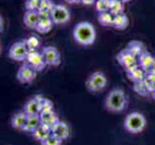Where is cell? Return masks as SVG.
Wrapping results in <instances>:
<instances>
[{
    "label": "cell",
    "mask_w": 155,
    "mask_h": 145,
    "mask_svg": "<svg viewBox=\"0 0 155 145\" xmlns=\"http://www.w3.org/2000/svg\"><path fill=\"white\" fill-rule=\"evenodd\" d=\"M133 89L134 91L141 96H147V93L149 92V90L147 86L146 82L143 81V80H141V81H137V82H134V86H133Z\"/></svg>",
    "instance_id": "29"
},
{
    "label": "cell",
    "mask_w": 155,
    "mask_h": 145,
    "mask_svg": "<svg viewBox=\"0 0 155 145\" xmlns=\"http://www.w3.org/2000/svg\"><path fill=\"white\" fill-rule=\"evenodd\" d=\"M151 95H152V98L155 100V89H154V90L152 91V92H151Z\"/></svg>",
    "instance_id": "36"
},
{
    "label": "cell",
    "mask_w": 155,
    "mask_h": 145,
    "mask_svg": "<svg viewBox=\"0 0 155 145\" xmlns=\"http://www.w3.org/2000/svg\"><path fill=\"white\" fill-rule=\"evenodd\" d=\"M28 53H29V50L23 40V41L15 42V44L11 46L8 56L14 61L22 62V61H26Z\"/></svg>",
    "instance_id": "5"
},
{
    "label": "cell",
    "mask_w": 155,
    "mask_h": 145,
    "mask_svg": "<svg viewBox=\"0 0 155 145\" xmlns=\"http://www.w3.org/2000/svg\"><path fill=\"white\" fill-rule=\"evenodd\" d=\"M117 60L124 70L129 69L136 65V64H138V58L135 55H133L127 50H125V48L117 54Z\"/></svg>",
    "instance_id": "10"
},
{
    "label": "cell",
    "mask_w": 155,
    "mask_h": 145,
    "mask_svg": "<svg viewBox=\"0 0 155 145\" xmlns=\"http://www.w3.org/2000/svg\"><path fill=\"white\" fill-rule=\"evenodd\" d=\"M97 0H81V3L84 5H87V6H91V5H94Z\"/></svg>",
    "instance_id": "33"
},
{
    "label": "cell",
    "mask_w": 155,
    "mask_h": 145,
    "mask_svg": "<svg viewBox=\"0 0 155 145\" xmlns=\"http://www.w3.org/2000/svg\"><path fill=\"white\" fill-rule=\"evenodd\" d=\"M124 3L121 2L120 0H111L109 12L113 16H117L119 14L124 13Z\"/></svg>",
    "instance_id": "25"
},
{
    "label": "cell",
    "mask_w": 155,
    "mask_h": 145,
    "mask_svg": "<svg viewBox=\"0 0 155 145\" xmlns=\"http://www.w3.org/2000/svg\"><path fill=\"white\" fill-rule=\"evenodd\" d=\"M40 0H26L25 9L26 11H38L40 6Z\"/></svg>",
    "instance_id": "31"
},
{
    "label": "cell",
    "mask_w": 155,
    "mask_h": 145,
    "mask_svg": "<svg viewBox=\"0 0 155 145\" xmlns=\"http://www.w3.org/2000/svg\"><path fill=\"white\" fill-rule=\"evenodd\" d=\"M23 111L27 115H39L41 112L39 96H35L26 102L23 106Z\"/></svg>",
    "instance_id": "13"
},
{
    "label": "cell",
    "mask_w": 155,
    "mask_h": 145,
    "mask_svg": "<svg viewBox=\"0 0 155 145\" xmlns=\"http://www.w3.org/2000/svg\"><path fill=\"white\" fill-rule=\"evenodd\" d=\"M73 39L80 46H91L93 45L95 38L97 32L94 25L89 21H80L73 29Z\"/></svg>",
    "instance_id": "1"
},
{
    "label": "cell",
    "mask_w": 155,
    "mask_h": 145,
    "mask_svg": "<svg viewBox=\"0 0 155 145\" xmlns=\"http://www.w3.org/2000/svg\"><path fill=\"white\" fill-rule=\"evenodd\" d=\"M40 125H41L40 114L39 115H27L26 124H25L23 131L32 133V132H34Z\"/></svg>",
    "instance_id": "22"
},
{
    "label": "cell",
    "mask_w": 155,
    "mask_h": 145,
    "mask_svg": "<svg viewBox=\"0 0 155 145\" xmlns=\"http://www.w3.org/2000/svg\"><path fill=\"white\" fill-rule=\"evenodd\" d=\"M127 105V98L124 91L120 88H115L107 95L105 107L110 112H120Z\"/></svg>",
    "instance_id": "2"
},
{
    "label": "cell",
    "mask_w": 155,
    "mask_h": 145,
    "mask_svg": "<svg viewBox=\"0 0 155 145\" xmlns=\"http://www.w3.org/2000/svg\"><path fill=\"white\" fill-rule=\"evenodd\" d=\"M138 64L146 72L155 71V58L151 55L150 52L147 50L138 56Z\"/></svg>",
    "instance_id": "12"
},
{
    "label": "cell",
    "mask_w": 155,
    "mask_h": 145,
    "mask_svg": "<svg viewBox=\"0 0 155 145\" xmlns=\"http://www.w3.org/2000/svg\"><path fill=\"white\" fill-rule=\"evenodd\" d=\"M65 1L68 4H78L81 3V0H65Z\"/></svg>",
    "instance_id": "35"
},
{
    "label": "cell",
    "mask_w": 155,
    "mask_h": 145,
    "mask_svg": "<svg viewBox=\"0 0 155 145\" xmlns=\"http://www.w3.org/2000/svg\"><path fill=\"white\" fill-rule=\"evenodd\" d=\"M4 31V19L2 18V16L0 15V33H2Z\"/></svg>",
    "instance_id": "34"
},
{
    "label": "cell",
    "mask_w": 155,
    "mask_h": 145,
    "mask_svg": "<svg viewBox=\"0 0 155 145\" xmlns=\"http://www.w3.org/2000/svg\"><path fill=\"white\" fill-rule=\"evenodd\" d=\"M41 54L44 56L46 66L58 67L61 64V54L55 47H45L41 50Z\"/></svg>",
    "instance_id": "7"
},
{
    "label": "cell",
    "mask_w": 155,
    "mask_h": 145,
    "mask_svg": "<svg viewBox=\"0 0 155 145\" xmlns=\"http://www.w3.org/2000/svg\"><path fill=\"white\" fill-rule=\"evenodd\" d=\"M26 63L36 72H41L46 66L41 52L38 50H29L27 58H26Z\"/></svg>",
    "instance_id": "8"
},
{
    "label": "cell",
    "mask_w": 155,
    "mask_h": 145,
    "mask_svg": "<svg viewBox=\"0 0 155 145\" xmlns=\"http://www.w3.org/2000/svg\"><path fill=\"white\" fill-rule=\"evenodd\" d=\"M129 25V19L124 13L119 14L117 16H114L113 20V27L117 30H124Z\"/></svg>",
    "instance_id": "20"
},
{
    "label": "cell",
    "mask_w": 155,
    "mask_h": 145,
    "mask_svg": "<svg viewBox=\"0 0 155 145\" xmlns=\"http://www.w3.org/2000/svg\"><path fill=\"white\" fill-rule=\"evenodd\" d=\"M26 119H27V114H26L24 111L18 112V113H15L12 117L11 125H12V127L15 129V130L23 131L25 124H26Z\"/></svg>",
    "instance_id": "17"
},
{
    "label": "cell",
    "mask_w": 155,
    "mask_h": 145,
    "mask_svg": "<svg viewBox=\"0 0 155 145\" xmlns=\"http://www.w3.org/2000/svg\"><path fill=\"white\" fill-rule=\"evenodd\" d=\"M51 135L56 136L57 138L61 139V140H66L71 135V130L67 123L59 120L54 126H52L51 129Z\"/></svg>",
    "instance_id": "11"
},
{
    "label": "cell",
    "mask_w": 155,
    "mask_h": 145,
    "mask_svg": "<svg viewBox=\"0 0 155 145\" xmlns=\"http://www.w3.org/2000/svg\"><path fill=\"white\" fill-rule=\"evenodd\" d=\"M40 120L41 125L51 129V127L54 126L59 121V117L54 110L49 112H41V113H40Z\"/></svg>",
    "instance_id": "16"
},
{
    "label": "cell",
    "mask_w": 155,
    "mask_h": 145,
    "mask_svg": "<svg viewBox=\"0 0 155 145\" xmlns=\"http://www.w3.org/2000/svg\"><path fill=\"white\" fill-rule=\"evenodd\" d=\"M40 100V107H41V112H49L54 110V105H53L52 101H50L47 98H44V97L39 96Z\"/></svg>",
    "instance_id": "26"
},
{
    "label": "cell",
    "mask_w": 155,
    "mask_h": 145,
    "mask_svg": "<svg viewBox=\"0 0 155 145\" xmlns=\"http://www.w3.org/2000/svg\"><path fill=\"white\" fill-rule=\"evenodd\" d=\"M125 50H127L129 52H131L133 55H135L137 58L139 55H141L142 53L146 50L145 46L142 42L140 41H131L125 47Z\"/></svg>",
    "instance_id": "23"
},
{
    "label": "cell",
    "mask_w": 155,
    "mask_h": 145,
    "mask_svg": "<svg viewBox=\"0 0 155 145\" xmlns=\"http://www.w3.org/2000/svg\"><path fill=\"white\" fill-rule=\"evenodd\" d=\"M121 2H124V3H127V2H129V1H131V0H120Z\"/></svg>",
    "instance_id": "37"
},
{
    "label": "cell",
    "mask_w": 155,
    "mask_h": 145,
    "mask_svg": "<svg viewBox=\"0 0 155 145\" xmlns=\"http://www.w3.org/2000/svg\"><path fill=\"white\" fill-rule=\"evenodd\" d=\"M37 77V72L35 70L30 67L27 63L23 64L21 66L17 74V78L20 83L23 84H28L31 83L32 81H34V79Z\"/></svg>",
    "instance_id": "9"
},
{
    "label": "cell",
    "mask_w": 155,
    "mask_h": 145,
    "mask_svg": "<svg viewBox=\"0 0 155 145\" xmlns=\"http://www.w3.org/2000/svg\"><path fill=\"white\" fill-rule=\"evenodd\" d=\"M125 72H126L128 78L133 82L143 80L145 76H146V71L143 68H141L139 64H136V65H134L133 67L125 70Z\"/></svg>",
    "instance_id": "14"
},
{
    "label": "cell",
    "mask_w": 155,
    "mask_h": 145,
    "mask_svg": "<svg viewBox=\"0 0 155 145\" xmlns=\"http://www.w3.org/2000/svg\"><path fill=\"white\" fill-rule=\"evenodd\" d=\"M53 25H54V22H53L50 18H40L36 30L41 34H46L52 29Z\"/></svg>",
    "instance_id": "21"
},
{
    "label": "cell",
    "mask_w": 155,
    "mask_h": 145,
    "mask_svg": "<svg viewBox=\"0 0 155 145\" xmlns=\"http://www.w3.org/2000/svg\"><path fill=\"white\" fill-rule=\"evenodd\" d=\"M40 1H41V0H40Z\"/></svg>",
    "instance_id": "39"
},
{
    "label": "cell",
    "mask_w": 155,
    "mask_h": 145,
    "mask_svg": "<svg viewBox=\"0 0 155 145\" xmlns=\"http://www.w3.org/2000/svg\"><path fill=\"white\" fill-rule=\"evenodd\" d=\"M54 6L55 4L51 0H41L38 9L40 18H50V13Z\"/></svg>",
    "instance_id": "19"
},
{
    "label": "cell",
    "mask_w": 155,
    "mask_h": 145,
    "mask_svg": "<svg viewBox=\"0 0 155 145\" xmlns=\"http://www.w3.org/2000/svg\"><path fill=\"white\" fill-rule=\"evenodd\" d=\"M50 19L54 24H64L71 19V13L65 5L55 4L50 13Z\"/></svg>",
    "instance_id": "6"
},
{
    "label": "cell",
    "mask_w": 155,
    "mask_h": 145,
    "mask_svg": "<svg viewBox=\"0 0 155 145\" xmlns=\"http://www.w3.org/2000/svg\"><path fill=\"white\" fill-rule=\"evenodd\" d=\"M62 142L63 140H61V139H59L56 136L50 135L45 140L41 142V145H62Z\"/></svg>",
    "instance_id": "32"
},
{
    "label": "cell",
    "mask_w": 155,
    "mask_h": 145,
    "mask_svg": "<svg viewBox=\"0 0 155 145\" xmlns=\"http://www.w3.org/2000/svg\"><path fill=\"white\" fill-rule=\"evenodd\" d=\"M143 81L146 82L149 92H152L155 89V71L146 72V76L143 78Z\"/></svg>",
    "instance_id": "27"
},
{
    "label": "cell",
    "mask_w": 155,
    "mask_h": 145,
    "mask_svg": "<svg viewBox=\"0 0 155 145\" xmlns=\"http://www.w3.org/2000/svg\"><path fill=\"white\" fill-rule=\"evenodd\" d=\"M24 42H25V44H26V46H27L29 50H37V48L41 46L40 39L35 35L29 36L27 39L24 40Z\"/></svg>",
    "instance_id": "28"
},
{
    "label": "cell",
    "mask_w": 155,
    "mask_h": 145,
    "mask_svg": "<svg viewBox=\"0 0 155 145\" xmlns=\"http://www.w3.org/2000/svg\"><path fill=\"white\" fill-rule=\"evenodd\" d=\"M107 85V78L102 72L93 73L86 81V87L91 92H99L103 90Z\"/></svg>",
    "instance_id": "4"
},
{
    "label": "cell",
    "mask_w": 155,
    "mask_h": 145,
    "mask_svg": "<svg viewBox=\"0 0 155 145\" xmlns=\"http://www.w3.org/2000/svg\"><path fill=\"white\" fill-rule=\"evenodd\" d=\"M124 126L128 133L136 135L143 131L147 126V120L145 116L140 112H132L126 116Z\"/></svg>",
    "instance_id": "3"
},
{
    "label": "cell",
    "mask_w": 155,
    "mask_h": 145,
    "mask_svg": "<svg viewBox=\"0 0 155 145\" xmlns=\"http://www.w3.org/2000/svg\"><path fill=\"white\" fill-rule=\"evenodd\" d=\"M110 3L111 0H97L94 3L95 10L97 13L107 12L110 9Z\"/></svg>",
    "instance_id": "30"
},
{
    "label": "cell",
    "mask_w": 155,
    "mask_h": 145,
    "mask_svg": "<svg viewBox=\"0 0 155 145\" xmlns=\"http://www.w3.org/2000/svg\"><path fill=\"white\" fill-rule=\"evenodd\" d=\"M98 22L103 26H113L114 16L112 15L109 11L107 12L98 13Z\"/></svg>",
    "instance_id": "24"
},
{
    "label": "cell",
    "mask_w": 155,
    "mask_h": 145,
    "mask_svg": "<svg viewBox=\"0 0 155 145\" xmlns=\"http://www.w3.org/2000/svg\"><path fill=\"white\" fill-rule=\"evenodd\" d=\"M0 53H1V45H0Z\"/></svg>",
    "instance_id": "38"
},
{
    "label": "cell",
    "mask_w": 155,
    "mask_h": 145,
    "mask_svg": "<svg viewBox=\"0 0 155 145\" xmlns=\"http://www.w3.org/2000/svg\"><path fill=\"white\" fill-rule=\"evenodd\" d=\"M40 20V15L38 11H26L23 16V21L26 27L30 29H36Z\"/></svg>",
    "instance_id": "15"
},
{
    "label": "cell",
    "mask_w": 155,
    "mask_h": 145,
    "mask_svg": "<svg viewBox=\"0 0 155 145\" xmlns=\"http://www.w3.org/2000/svg\"><path fill=\"white\" fill-rule=\"evenodd\" d=\"M50 135H51L50 128L44 126L41 124L37 128L34 132H32V136H33V138L35 139V140L39 141L40 143L42 142L44 140H45V139Z\"/></svg>",
    "instance_id": "18"
}]
</instances>
